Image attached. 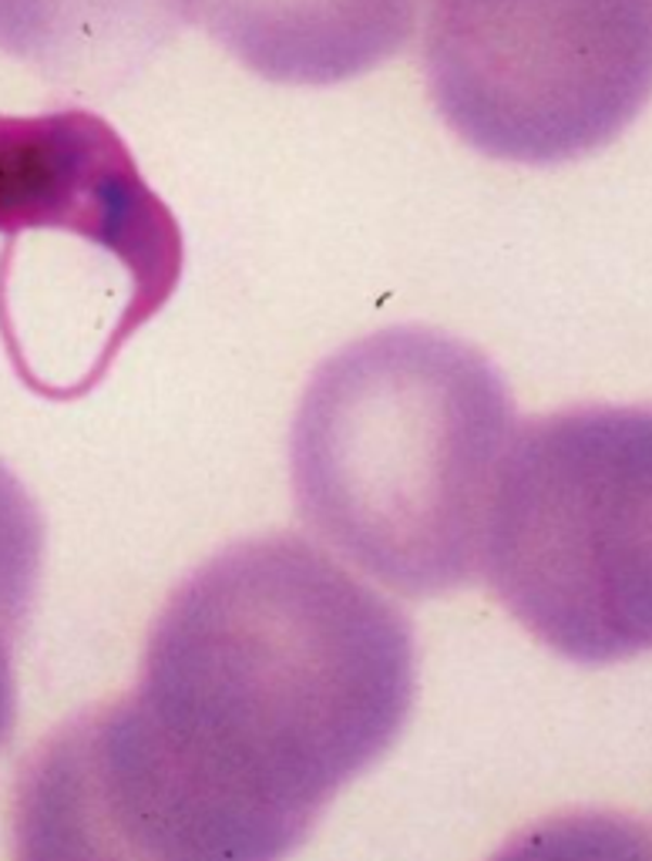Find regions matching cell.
Returning a JSON list of instances; mask_svg holds the SVG:
<instances>
[{
    "mask_svg": "<svg viewBox=\"0 0 652 861\" xmlns=\"http://www.w3.org/2000/svg\"><path fill=\"white\" fill-rule=\"evenodd\" d=\"M488 861H652V828L626 811L575 808L528 824Z\"/></svg>",
    "mask_w": 652,
    "mask_h": 861,
    "instance_id": "9",
    "label": "cell"
},
{
    "mask_svg": "<svg viewBox=\"0 0 652 861\" xmlns=\"http://www.w3.org/2000/svg\"><path fill=\"white\" fill-rule=\"evenodd\" d=\"M424 0H202L213 41L246 72L330 88L394 61L418 34Z\"/></svg>",
    "mask_w": 652,
    "mask_h": 861,
    "instance_id": "6",
    "label": "cell"
},
{
    "mask_svg": "<svg viewBox=\"0 0 652 861\" xmlns=\"http://www.w3.org/2000/svg\"><path fill=\"white\" fill-rule=\"evenodd\" d=\"M431 105L477 155L565 165L652 101V0H424Z\"/></svg>",
    "mask_w": 652,
    "mask_h": 861,
    "instance_id": "4",
    "label": "cell"
},
{
    "mask_svg": "<svg viewBox=\"0 0 652 861\" xmlns=\"http://www.w3.org/2000/svg\"><path fill=\"white\" fill-rule=\"evenodd\" d=\"M24 236H57L98 253L155 314L182 283L186 243L176 216L122 135L81 105L0 115V287L11 280V253Z\"/></svg>",
    "mask_w": 652,
    "mask_h": 861,
    "instance_id": "5",
    "label": "cell"
},
{
    "mask_svg": "<svg viewBox=\"0 0 652 861\" xmlns=\"http://www.w3.org/2000/svg\"><path fill=\"white\" fill-rule=\"evenodd\" d=\"M410 619L293 532L168 593L128 694L67 717L14 787V861H286L397 744Z\"/></svg>",
    "mask_w": 652,
    "mask_h": 861,
    "instance_id": "1",
    "label": "cell"
},
{
    "mask_svg": "<svg viewBox=\"0 0 652 861\" xmlns=\"http://www.w3.org/2000/svg\"><path fill=\"white\" fill-rule=\"evenodd\" d=\"M44 566V519L24 481L0 461V747L14 734V653L38 599Z\"/></svg>",
    "mask_w": 652,
    "mask_h": 861,
    "instance_id": "8",
    "label": "cell"
},
{
    "mask_svg": "<svg viewBox=\"0 0 652 861\" xmlns=\"http://www.w3.org/2000/svg\"><path fill=\"white\" fill-rule=\"evenodd\" d=\"M202 0H0V51L48 85L91 94L145 67Z\"/></svg>",
    "mask_w": 652,
    "mask_h": 861,
    "instance_id": "7",
    "label": "cell"
},
{
    "mask_svg": "<svg viewBox=\"0 0 652 861\" xmlns=\"http://www.w3.org/2000/svg\"><path fill=\"white\" fill-rule=\"evenodd\" d=\"M519 431L501 370L474 343L397 324L333 351L290 428V485L330 553L400 596L482 575L491 492Z\"/></svg>",
    "mask_w": 652,
    "mask_h": 861,
    "instance_id": "2",
    "label": "cell"
},
{
    "mask_svg": "<svg viewBox=\"0 0 652 861\" xmlns=\"http://www.w3.org/2000/svg\"><path fill=\"white\" fill-rule=\"evenodd\" d=\"M482 575L568 663L652 653V401H586L519 425L488 505Z\"/></svg>",
    "mask_w": 652,
    "mask_h": 861,
    "instance_id": "3",
    "label": "cell"
}]
</instances>
